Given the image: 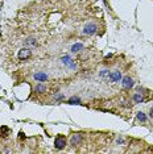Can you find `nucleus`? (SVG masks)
Listing matches in <instances>:
<instances>
[{
    "mask_svg": "<svg viewBox=\"0 0 153 154\" xmlns=\"http://www.w3.org/2000/svg\"><path fill=\"white\" fill-rule=\"evenodd\" d=\"M17 57H19L20 61H25V59L32 57V51H30L29 48H23V49H20V50H19Z\"/></svg>",
    "mask_w": 153,
    "mask_h": 154,
    "instance_id": "f257e3e1",
    "label": "nucleus"
},
{
    "mask_svg": "<svg viewBox=\"0 0 153 154\" xmlns=\"http://www.w3.org/2000/svg\"><path fill=\"white\" fill-rule=\"evenodd\" d=\"M96 29H98V26H96L95 24L89 23L87 25H85V28H83V34H85V36H92V34L96 33Z\"/></svg>",
    "mask_w": 153,
    "mask_h": 154,
    "instance_id": "f03ea898",
    "label": "nucleus"
},
{
    "mask_svg": "<svg viewBox=\"0 0 153 154\" xmlns=\"http://www.w3.org/2000/svg\"><path fill=\"white\" fill-rule=\"evenodd\" d=\"M54 146H55V149L62 150L66 146V138L64 136H57L54 140Z\"/></svg>",
    "mask_w": 153,
    "mask_h": 154,
    "instance_id": "7ed1b4c3",
    "label": "nucleus"
},
{
    "mask_svg": "<svg viewBox=\"0 0 153 154\" xmlns=\"http://www.w3.org/2000/svg\"><path fill=\"white\" fill-rule=\"evenodd\" d=\"M108 79L110 82H120L121 80V72L119 71V70H116V71H112L108 74Z\"/></svg>",
    "mask_w": 153,
    "mask_h": 154,
    "instance_id": "20e7f679",
    "label": "nucleus"
},
{
    "mask_svg": "<svg viewBox=\"0 0 153 154\" xmlns=\"http://www.w3.org/2000/svg\"><path fill=\"white\" fill-rule=\"evenodd\" d=\"M121 85H123V87L126 90H130L133 87V80H132V78H130V76H124V78H121Z\"/></svg>",
    "mask_w": 153,
    "mask_h": 154,
    "instance_id": "39448f33",
    "label": "nucleus"
},
{
    "mask_svg": "<svg viewBox=\"0 0 153 154\" xmlns=\"http://www.w3.org/2000/svg\"><path fill=\"white\" fill-rule=\"evenodd\" d=\"M81 142H82V133H75V134H73V137L70 140V143L73 146L79 145Z\"/></svg>",
    "mask_w": 153,
    "mask_h": 154,
    "instance_id": "423d86ee",
    "label": "nucleus"
},
{
    "mask_svg": "<svg viewBox=\"0 0 153 154\" xmlns=\"http://www.w3.org/2000/svg\"><path fill=\"white\" fill-rule=\"evenodd\" d=\"M24 44H25V48H29V49L30 48H36L37 46V40L34 37H29V38H27Z\"/></svg>",
    "mask_w": 153,
    "mask_h": 154,
    "instance_id": "0eeeda50",
    "label": "nucleus"
},
{
    "mask_svg": "<svg viewBox=\"0 0 153 154\" xmlns=\"http://www.w3.org/2000/svg\"><path fill=\"white\" fill-rule=\"evenodd\" d=\"M61 61H62V63H65V65L70 66L71 69H75V67H76V65L71 61V58L69 57V55H65V57H62V58H61Z\"/></svg>",
    "mask_w": 153,
    "mask_h": 154,
    "instance_id": "6e6552de",
    "label": "nucleus"
},
{
    "mask_svg": "<svg viewBox=\"0 0 153 154\" xmlns=\"http://www.w3.org/2000/svg\"><path fill=\"white\" fill-rule=\"evenodd\" d=\"M34 79L37 82H45V80H48V74H45V72H36L34 74Z\"/></svg>",
    "mask_w": 153,
    "mask_h": 154,
    "instance_id": "1a4fd4ad",
    "label": "nucleus"
},
{
    "mask_svg": "<svg viewBox=\"0 0 153 154\" xmlns=\"http://www.w3.org/2000/svg\"><path fill=\"white\" fill-rule=\"evenodd\" d=\"M34 91H36V92H38V94H42V92H45V91H46V86L42 85V83H37V85L34 86Z\"/></svg>",
    "mask_w": 153,
    "mask_h": 154,
    "instance_id": "9d476101",
    "label": "nucleus"
},
{
    "mask_svg": "<svg viewBox=\"0 0 153 154\" xmlns=\"http://www.w3.org/2000/svg\"><path fill=\"white\" fill-rule=\"evenodd\" d=\"M132 100H133V103H142V101H144V96H142L140 92H136L132 96Z\"/></svg>",
    "mask_w": 153,
    "mask_h": 154,
    "instance_id": "9b49d317",
    "label": "nucleus"
},
{
    "mask_svg": "<svg viewBox=\"0 0 153 154\" xmlns=\"http://www.w3.org/2000/svg\"><path fill=\"white\" fill-rule=\"evenodd\" d=\"M82 49H83V45L78 42V44H74L71 46V51H73V53H78V51H81Z\"/></svg>",
    "mask_w": 153,
    "mask_h": 154,
    "instance_id": "f8f14e48",
    "label": "nucleus"
},
{
    "mask_svg": "<svg viewBox=\"0 0 153 154\" xmlns=\"http://www.w3.org/2000/svg\"><path fill=\"white\" fill-rule=\"evenodd\" d=\"M67 103L69 104H79V103H81V99H79V97H76V96H73L71 99L67 100Z\"/></svg>",
    "mask_w": 153,
    "mask_h": 154,
    "instance_id": "ddd939ff",
    "label": "nucleus"
},
{
    "mask_svg": "<svg viewBox=\"0 0 153 154\" xmlns=\"http://www.w3.org/2000/svg\"><path fill=\"white\" fill-rule=\"evenodd\" d=\"M137 119L140 120L141 122H145L147 121V116H145L144 112H137Z\"/></svg>",
    "mask_w": 153,
    "mask_h": 154,
    "instance_id": "4468645a",
    "label": "nucleus"
},
{
    "mask_svg": "<svg viewBox=\"0 0 153 154\" xmlns=\"http://www.w3.org/2000/svg\"><path fill=\"white\" fill-rule=\"evenodd\" d=\"M116 142H117V143H121V145H124V143H126V141H124L123 137H117V138H116Z\"/></svg>",
    "mask_w": 153,
    "mask_h": 154,
    "instance_id": "2eb2a0df",
    "label": "nucleus"
},
{
    "mask_svg": "<svg viewBox=\"0 0 153 154\" xmlns=\"http://www.w3.org/2000/svg\"><path fill=\"white\" fill-rule=\"evenodd\" d=\"M108 74H110V72H108V70H102V71H100V76H108Z\"/></svg>",
    "mask_w": 153,
    "mask_h": 154,
    "instance_id": "dca6fc26",
    "label": "nucleus"
},
{
    "mask_svg": "<svg viewBox=\"0 0 153 154\" xmlns=\"http://www.w3.org/2000/svg\"><path fill=\"white\" fill-rule=\"evenodd\" d=\"M61 99H64V95H61V94L55 96V100H61Z\"/></svg>",
    "mask_w": 153,
    "mask_h": 154,
    "instance_id": "f3484780",
    "label": "nucleus"
},
{
    "mask_svg": "<svg viewBox=\"0 0 153 154\" xmlns=\"http://www.w3.org/2000/svg\"><path fill=\"white\" fill-rule=\"evenodd\" d=\"M149 116H151V119H153V108H151V111H149Z\"/></svg>",
    "mask_w": 153,
    "mask_h": 154,
    "instance_id": "a211bd4d",
    "label": "nucleus"
}]
</instances>
